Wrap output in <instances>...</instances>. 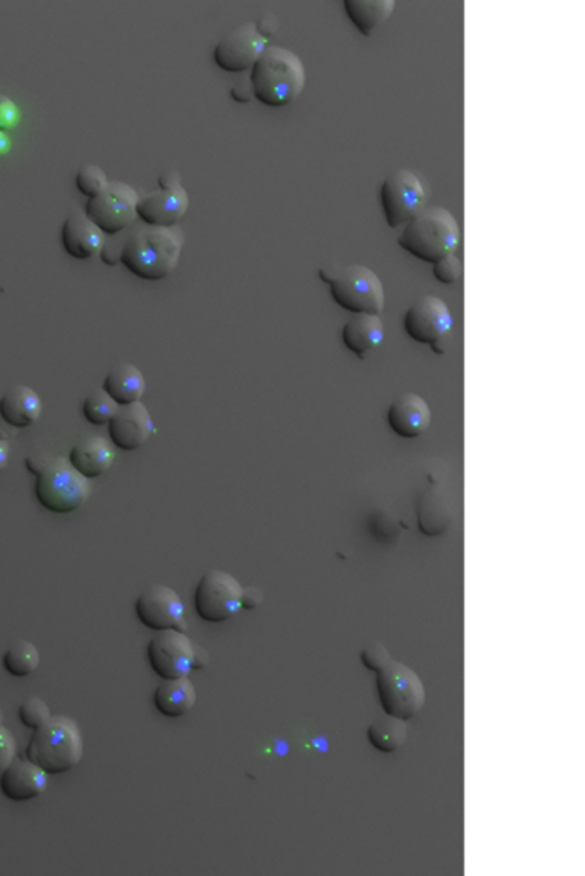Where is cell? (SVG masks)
Returning a JSON list of instances; mask_svg holds the SVG:
<instances>
[{
    "instance_id": "cell-21",
    "label": "cell",
    "mask_w": 585,
    "mask_h": 876,
    "mask_svg": "<svg viewBox=\"0 0 585 876\" xmlns=\"http://www.w3.org/2000/svg\"><path fill=\"white\" fill-rule=\"evenodd\" d=\"M42 413V397L29 385H16L0 397V417L16 429L32 426Z\"/></svg>"
},
{
    "instance_id": "cell-4",
    "label": "cell",
    "mask_w": 585,
    "mask_h": 876,
    "mask_svg": "<svg viewBox=\"0 0 585 876\" xmlns=\"http://www.w3.org/2000/svg\"><path fill=\"white\" fill-rule=\"evenodd\" d=\"M84 737L81 727L67 715L51 716L34 731L26 748V758L49 775L68 773L81 764Z\"/></svg>"
},
{
    "instance_id": "cell-19",
    "label": "cell",
    "mask_w": 585,
    "mask_h": 876,
    "mask_svg": "<svg viewBox=\"0 0 585 876\" xmlns=\"http://www.w3.org/2000/svg\"><path fill=\"white\" fill-rule=\"evenodd\" d=\"M387 423L397 435L415 440L432 424V410L416 393H405L390 405Z\"/></svg>"
},
{
    "instance_id": "cell-15",
    "label": "cell",
    "mask_w": 585,
    "mask_h": 876,
    "mask_svg": "<svg viewBox=\"0 0 585 876\" xmlns=\"http://www.w3.org/2000/svg\"><path fill=\"white\" fill-rule=\"evenodd\" d=\"M189 208V193L178 183L140 197L137 214L138 220L145 225L173 228L179 225Z\"/></svg>"
},
{
    "instance_id": "cell-25",
    "label": "cell",
    "mask_w": 585,
    "mask_h": 876,
    "mask_svg": "<svg viewBox=\"0 0 585 876\" xmlns=\"http://www.w3.org/2000/svg\"><path fill=\"white\" fill-rule=\"evenodd\" d=\"M343 7L350 21L362 34L370 37L372 32L393 14L394 0H344Z\"/></svg>"
},
{
    "instance_id": "cell-1",
    "label": "cell",
    "mask_w": 585,
    "mask_h": 876,
    "mask_svg": "<svg viewBox=\"0 0 585 876\" xmlns=\"http://www.w3.org/2000/svg\"><path fill=\"white\" fill-rule=\"evenodd\" d=\"M105 253L145 282H161L179 266L185 236L181 228L150 226L139 220L122 233L111 235Z\"/></svg>"
},
{
    "instance_id": "cell-29",
    "label": "cell",
    "mask_w": 585,
    "mask_h": 876,
    "mask_svg": "<svg viewBox=\"0 0 585 876\" xmlns=\"http://www.w3.org/2000/svg\"><path fill=\"white\" fill-rule=\"evenodd\" d=\"M107 173L98 165H84L75 175V185L89 199L100 194L109 184Z\"/></svg>"
},
{
    "instance_id": "cell-39",
    "label": "cell",
    "mask_w": 585,
    "mask_h": 876,
    "mask_svg": "<svg viewBox=\"0 0 585 876\" xmlns=\"http://www.w3.org/2000/svg\"><path fill=\"white\" fill-rule=\"evenodd\" d=\"M4 721H6V716H4L3 709L0 708V727L4 726L3 725Z\"/></svg>"
},
{
    "instance_id": "cell-2",
    "label": "cell",
    "mask_w": 585,
    "mask_h": 876,
    "mask_svg": "<svg viewBox=\"0 0 585 876\" xmlns=\"http://www.w3.org/2000/svg\"><path fill=\"white\" fill-rule=\"evenodd\" d=\"M24 464L34 475V496L48 511L69 514L90 500L91 482L72 466L68 457L36 452L26 457Z\"/></svg>"
},
{
    "instance_id": "cell-5",
    "label": "cell",
    "mask_w": 585,
    "mask_h": 876,
    "mask_svg": "<svg viewBox=\"0 0 585 876\" xmlns=\"http://www.w3.org/2000/svg\"><path fill=\"white\" fill-rule=\"evenodd\" d=\"M461 242L460 226L445 209H424L410 221L399 238L402 250L417 260L436 263L454 255Z\"/></svg>"
},
{
    "instance_id": "cell-24",
    "label": "cell",
    "mask_w": 585,
    "mask_h": 876,
    "mask_svg": "<svg viewBox=\"0 0 585 876\" xmlns=\"http://www.w3.org/2000/svg\"><path fill=\"white\" fill-rule=\"evenodd\" d=\"M102 389L119 406H127L142 401L147 392L143 373L131 363L115 366L105 376Z\"/></svg>"
},
{
    "instance_id": "cell-6",
    "label": "cell",
    "mask_w": 585,
    "mask_h": 876,
    "mask_svg": "<svg viewBox=\"0 0 585 876\" xmlns=\"http://www.w3.org/2000/svg\"><path fill=\"white\" fill-rule=\"evenodd\" d=\"M321 281L330 286L333 301L354 314H376L384 309V289L377 274L361 264L320 269Z\"/></svg>"
},
{
    "instance_id": "cell-33",
    "label": "cell",
    "mask_w": 585,
    "mask_h": 876,
    "mask_svg": "<svg viewBox=\"0 0 585 876\" xmlns=\"http://www.w3.org/2000/svg\"><path fill=\"white\" fill-rule=\"evenodd\" d=\"M20 121V108L7 95L0 94V130L13 129Z\"/></svg>"
},
{
    "instance_id": "cell-18",
    "label": "cell",
    "mask_w": 585,
    "mask_h": 876,
    "mask_svg": "<svg viewBox=\"0 0 585 876\" xmlns=\"http://www.w3.org/2000/svg\"><path fill=\"white\" fill-rule=\"evenodd\" d=\"M48 787L49 774L27 758H17L0 776V791L16 803L36 799L44 794Z\"/></svg>"
},
{
    "instance_id": "cell-38",
    "label": "cell",
    "mask_w": 585,
    "mask_h": 876,
    "mask_svg": "<svg viewBox=\"0 0 585 876\" xmlns=\"http://www.w3.org/2000/svg\"><path fill=\"white\" fill-rule=\"evenodd\" d=\"M12 141L7 131L0 130V155L7 154L11 150Z\"/></svg>"
},
{
    "instance_id": "cell-22",
    "label": "cell",
    "mask_w": 585,
    "mask_h": 876,
    "mask_svg": "<svg viewBox=\"0 0 585 876\" xmlns=\"http://www.w3.org/2000/svg\"><path fill=\"white\" fill-rule=\"evenodd\" d=\"M383 340L384 324L376 314H355L342 330L344 346L360 358L377 349Z\"/></svg>"
},
{
    "instance_id": "cell-10",
    "label": "cell",
    "mask_w": 585,
    "mask_h": 876,
    "mask_svg": "<svg viewBox=\"0 0 585 876\" xmlns=\"http://www.w3.org/2000/svg\"><path fill=\"white\" fill-rule=\"evenodd\" d=\"M380 199L387 226L397 229L425 209L426 193L413 172L397 170L383 181Z\"/></svg>"
},
{
    "instance_id": "cell-36",
    "label": "cell",
    "mask_w": 585,
    "mask_h": 876,
    "mask_svg": "<svg viewBox=\"0 0 585 876\" xmlns=\"http://www.w3.org/2000/svg\"><path fill=\"white\" fill-rule=\"evenodd\" d=\"M256 26L259 30L268 38L279 29L278 20L272 19L270 14L262 18L261 21L256 23Z\"/></svg>"
},
{
    "instance_id": "cell-35",
    "label": "cell",
    "mask_w": 585,
    "mask_h": 876,
    "mask_svg": "<svg viewBox=\"0 0 585 876\" xmlns=\"http://www.w3.org/2000/svg\"><path fill=\"white\" fill-rule=\"evenodd\" d=\"M11 444L7 436L0 434V473H2L10 463Z\"/></svg>"
},
{
    "instance_id": "cell-37",
    "label": "cell",
    "mask_w": 585,
    "mask_h": 876,
    "mask_svg": "<svg viewBox=\"0 0 585 876\" xmlns=\"http://www.w3.org/2000/svg\"><path fill=\"white\" fill-rule=\"evenodd\" d=\"M178 183H181V175L175 170H170L168 172H164L159 178L160 188H165V187L174 185V184H178Z\"/></svg>"
},
{
    "instance_id": "cell-16",
    "label": "cell",
    "mask_w": 585,
    "mask_h": 876,
    "mask_svg": "<svg viewBox=\"0 0 585 876\" xmlns=\"http://www.w3.org/2000/svg\"><path fill=\"white\" fill-rule=\"evenodd\" d=\"M153 431V420L142 402L120 406L108 424L110 442L124 452H133L144 446Z\"/></svg>"
},
{
    "instance_id": "cell-31",
    "label": "cell",
    "mask_w": 585,
    "mask_h": 876,
    "mask_svg": "<svg viewBox=\"0 0 585 876\" xmlns=\"http://www.w3.org/2000/svg\"><path fill=\"white\" fill-rule=\"evenodd\" d=\"M433 273L437 281L444 285H452L460 281L463 268L460 259L454 254L434 263Z\"/></svg>"
},
{
    "instance_id": "cell-8",
    "label": "cell",
    "mask_w": 585,
    "mask_h": 876,
    "mask_svg": "<svg viewBox=\"0 0 585 876\" xmlns=\"http://www.w3.org/2000/svg\"><path fill=\"white\" fill-rule=\"evenodd\" d=\"M244 588L232 575L210 571L194 591V610L209 623H223L235 617L243 608Z\"/></svg>"
},
{
    "instance_id": "cell-26",
    "label": "cell",
    "mask_w": 585,
    "mask_h": 876,
    "mask_svg": "<svg viewBox=\"0 0 585 876\" xmlns=\"http://www.w3.org/2000/svg\"><path fill=\"white\" fill-rule=\"evenodd\" d=\"M406 734L405 721L390 715L373 723L367 731L371 744L384 753H393L402 747L406 741Z\"/></svg>"
},
{
    "instance_id": "cell-17",
    "label": "cell",
    "mask_w": 585,
    "mask_h": 876,
    "mask_svg": "<svg viewBox=\"0 0 585 876\" xmlns=\"http://www.w3.org/2000/svg\"><path fill=\"white\" fill-rule=\"evenodd\" d=\"M61 242L64 251L73 259L90 260L100 255L107 234L83 210L72 211L63 222Z\"/></svg>"
},
{
    "instance_id": "cell-13",
    "label": "cell",
    "mask_w": 585,
    "mask_h": 876,
    "mask_svg": "<svg viewBox=\"0 0 585 876\" xmlns=\"http://www.w3.org/2000/svg\"><path fill=\"white\" fill-rule=\"evenodd\" d=\"M268 48L269 38L259 30L256 22H249L221 39L213 51V60L225 72L243 73L253 68Z\"/></svg>"
},
{
    "instance_id": "cell-12",
    "label": "cell",
    "mask_w": 585,
    "mask_h": 876,
    "mask_svg": "<svg viewBox=\"0 0 585 876\" xmlns=\"http://www.w3.org/2000/svg\"><path fill=\"white\" fill-rule=\"evenodd\" d=\"M147 656L152 671L163 681L185 678L198 664L196 650L180 630L158 632L148 644Z\"/></svg>"
},
{
    "instance_id": "cell-23",
    "label": "cell",
    "mask_w": 585,
    "mask_h": 876,
    "mask_svg": "<svg viewBox=\"0 0 585 876\" xmlns=\"http://www.w3.org/2000/svg\"><path fill=\"white\" fill-rule=\"evenodd\" d=\"M198 703V689L193 683L185 678L168 679L154 691L153 704L158 711L176 719L188 714Z\"/></svg>"
},
{
    "instance_id": "cell-9",
    "label": "cell",
    "mask_w": 585,
    "mask_h": 876,
    "mask_svg": "<svg viewBox=\"0 0 585 876\" xmlns=\"http://www.w3.org/2000/svg\"><path fill=\"white\" fill-rule=\"evenodd\" d=\"M140 195L137 190L119 180L110 181L97 197L89 199L85 213L107 234L115 235L138 221Z\"/></svg>"
},
{
    "instance_id": "cell-32",
    "label": "cell",
    "mask_w": 585,
    "mask_h": 876,
    "mask_svg": "<svg viewBox=\"0 0 585 876\" xmlns=\"http://www.w3.org/2000/svg\"><path fill=\"white\" fill-rule=\"evenodd\" d=\"M18 755V743L13 733L0 727V776L13 764Z\"/></svg>"
},
{
    "instance_id": "cell-11",
    "label": "cell",
    "mask_w": 585,
    "mask_h": 876,
    "mask_svg": "<svg viewBox=\"0 0 585 876\" xmlns=\"http://www.w3.org/2000/svg\"><path fill=\"white\" fill-rule=\"evenodd\" d=\"M453 316L440 298L426 295L414 302L404 315V330L413 341L444 352V343L453 330Z\"/></svg>"
},
{
    "instance_id": "cell-14",
    "label": "cell",
    "mask_w": 585,
    "mask_h": 876,
    "mask_svg": "<svg viewBox=\"0 0 585 876\" xmlns=\"http://www.w3.org/2000/svg\"><path fill=\"white\" fill-rule=\"evenodd\" d=\"M138 620L147 628L161 632L182 630L185 608L179 593L162 584H154L143 591L135 603Z\"/></svg>"
},
{
    "instance_id": "cell-34",
    "label": "cell",
    "mask_w": 585,
    "mask_h": 876,
    "mask_svg": "<svg viewBox=\"0 0 585 876\" xmlns=\"http://www.w3.org/2000/svg\"><path fill=\"white\" fill-rule=\"evenodd\" d=\"M362 662L364 666L371 671L377 672L392 656L380 643H374L362 653Z\"/></svg>"
},
{
    "instance_id": "cell-3",
    "label": "cell",
    "mask_w": 585,
    "mask_h": 876,
    "mask_svg": "<svg viewBox=\"0 0 585 876\" xmlns=\"http://www.w3.org/2000/svg\"><path fill=\"white\" fill-rule=\"evenodd\" d=\"M249 79L256 101L270 108H283L293 103L304 91L306 71L293 51L269 46L250 70Z\"/></svg>"
},
{
    "instance_id": "cell-20",
    "label": "cell",
    "mask_w": 585,
    "mask_h": 876,
    "mask_svg": "<svg viewBox=\"0 0 585 876\" xmlns=\"http://www.w3.org/2000/svg\"><path fill=\"white\" fill-rule=\"evenodd\" d=\"M68 459L78 472L91 481L111 469L115 452L110 440L100 434H89L71 449Z\"/></svg>"
},
{
    "instance_id": "cell-7",
    "label": "cell",
    "mask_w": 585,
    "mask_h": 876,
    "mask_svg": "<svg viewBox=\"0 0 585 876\" xmlns=\"http://www.w3.org/2000/svg\"><path fill=\"white\" fill-rule=\"evenodd\" d=\"M376 688L386 715L409 721L423 706L425 692L409 666L390 658L377 672Z\"/></svg>"
},
{
    "instance_id": "cell-27",
    "label": "cell",
    "mask_w": 585,
    "mask_h": 876,
    "mask_svg": "<svg viewBox=\"0 0 585 876\" xmlns=\"http://www.w3.org/2000/svg\"><path fill=\"white\" fill-rule=\"evenodd\" d=\"M41 664V653L28 641L14 643L3 657L4 668L17 678H24Z\"/></svg>"
},
{
    "instance_id": "cell-28",
    "label": "cell",
    "mask_w": 585,
    "mask_h": 876,
    "mask_svg": "<svg viewBox=\"0 0 585 876\" xmlns=\"http://www.w3.org/2000/svg\"><path fill=\"white\" fill-rule=\"evenodd\" d=\"M119 410L120 406L102 387L89 394L83 403L85 420L95 426L108 425Z\"/></svg>"
},
{
    "instance_id": "cell-30",
    "label": "cell",
    "mask_w": 585,
    "mask_h": 876,
    "mask_svg": "<svg viewBox=\"0 0 585 876\" xmlns=\"http://www.w3.org/2000/svg\"><path fill=\"white\" fill-rule=\"evenodd\" d=\"M51 709L46 701L32 697L23 702L19 708V718L23 726L36 731L51 718Z\"/></svg>"
}]
</instances>
